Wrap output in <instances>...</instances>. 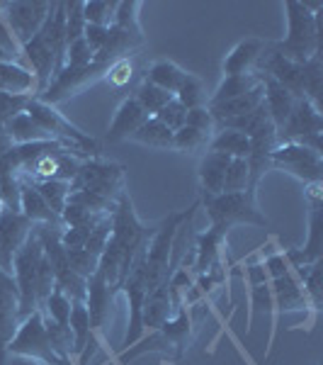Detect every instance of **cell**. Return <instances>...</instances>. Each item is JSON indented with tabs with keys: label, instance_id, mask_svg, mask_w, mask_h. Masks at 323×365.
<instances>
[{
	"label": "cell",
	"instance_id": "cell-60",
	"mask_svg": "<svg viewBox=\"0 0 323 365\" xmlns=\"http://www.w3.org/2000/svg\"><path fill=\"white\" fill-rule=\"evenodd\" d=\"M0 215H3V202H0Z\"/></svg>",
	"mask_w": 323,
	"mask_h": 365
},
{
	"label": "cell",
	"instance_id": "cell-43",
	"mask_svg": "<svg viewBox=\"0 0 323 365\" xmlns=\"http://www.w3.org/2000/svg\"><path fill=\"white\" fill-rule=\"evenodd\" d=\"M115 13H117V3H110V0H90V3H83L85 25L112 27Z\"/></svg>",
	"mask_w": 323,
	"mask_h": 365
},
{
	"label": "cell",
	"instance_id": "cell-45",
	"mask_svg": "<svg viewBox=\"0 0 323 365\" xmlns=\"http://www.w3.org/2000/svg\"><path fill=\"white\" fill-rule=\"evenodd\" d=\"M137 76H139V61L132 54V56H125V58H120V61H115L112 66H110L107 76H105V81L112 83L115 88H127L129 83H134Z\"/></svg>",
	"mask_w": 323,
	"mask_h": 365
},
{
	"label": "cell",
	"instance_id": "cell-40",
	"mask_svg": "<svg viewBox=\"0 0 323 365\" xmlns=\"http://www.w3.org/2000/svg\"><path fill=\"white\" fill-rule=\"evenodd\" d=\"M209 139V134L197 132V129L185 125L173 134V149L180 151V154H199V151H207Z\"/></svg>",
	"mask_w": 323,
	"mask_h": 365
},
{
	"label": "cell",
	"instance_id": "cell-55",
	"mask_svg": "<svg viewBox=\"0 0 323 365\" xmlns=\"http://www.w3.org/2000/svg\"><path fill=\"white\" fill-rule=\"evenodd\" d=\"M185 125L197 129V132H204L209 134V137H214L216 132V122L214 117L207 108H195V110H187V117H185Z\"/></svg>",
	"mask_w": 323,
	"mask_h": 365
},
{
	"label": "cell",
	"instance_id": "cell-56",
	"mask_svg": "<svg viewBox=\"0 0 323 365\" xmlns=\"http://www.w3.org/2000/svg\"><path fill=\"white\" fill-rule=\"evenodd\" d=\"M107 34H110V27H95V25H85L83 37H85V42L90 44V49L97 54V51L105 46V42H107Z\"/></svg>",
	"mask_w": 323,
	"mask_h": 365
},
{
	"label": "cell",
	"instance_id": "cell-8",
	"mask_svg": "<svg viewBox=\"0 0 323 365\" xmlns=\"http://www.w3.org/2000/svg\"><path fill=\"white\" fill-rule=\"evenodd\" d=\"M44 258L42 241L32 232V237L25 241L20 251L13 258V278L17 282V292H20V317L25 319L32 312H37V273L39 263Z\"/></svg>",
	"mask_w": 323,
	"mask_h": 365
},
{
	"label": "cell",
	"instance_id": "cell-14",
	"mask_svg": "<svg viewBox=\"0 0 323 365\" xmlns=\"http://www.w3.org/2000/svg\"><path fill=\"white\" fill-rule=\"evenodd\" d=\"M245 275H248V285H250V312H248V327H245V331H250V327H253L255 317L258 314H268L270 317V324H272V331H270V346L265 351V356L270 353L275 344V331H277V312H275V297H272V287H270V278H268V270L263 266V261H253L248 263V268H245Z\"/></svg>",
	"mask_w": 323,
	"mask_h": 365
},
{
	"label": "cell",
	"instance_id": "cell-38",
	"mask_svg": "<svg viewBox=\"0 0 323 365\" xmlns=\"http://www.w3.org/2000/svg\"><path fill=\"white\" fill-rule=\"evenodd\" d=\"M132 96L137 98V103L146 110V115H149V117L158 115V110L166 108L170 100L175 98V96H170V93L161 91V88H156L154 83H149V81H144V78L139 81V86H134Z\"/></svg>",
	"mask_w": 323,
	"mask_h": 365
},
{
	"label": "cell",
	"instance_id": "cell-41",
	"mask_svg": "<svg viewBox=\"0 0 323 365\" xmlns=\"http://www.w3.org/2000/svg\"><path fill=\"white\" fill-rule=\"evenodd\" d=\"M70 304H73V299H70L58 285H54L51 295L46 297V302H44L42 314L46 317V319L61 324V327H68V319H70Z\"/></svg>",
	"mask_w": 323,
	"mask_h": 365
},
{
	"label": "cell",
	"instance_id": "cell-6",
	"mask_svg": "<svg viewBox=\"0 0 323 365\" xmlns=\"http://www.w3.org/2000/svg\"><path fill=\"white\" fill-rule=\"evenodd\" d=\"M27 115L37 122L39 127L49 134L51 141L61 144L63 149H68L70 154H75L78 158H95L97 156V141L92 137H88L85 132H80L75 125L63 117L54 105L44 103L39 98H32L27 105Z\"/></svg>",
	"mask_w": 323,
	"mask_h": 365
},
{
	"label": "cell",
	"instance_id": "cell-26",
	"mask_svg": "<svg viewBox=\"0 0 323 365\" xmlns=\"http://www.w3.org/2000/svg\"><path fill=\"white\" fill-rule=\"evenodd\" d=\"M224 241H226V232L216 227H209L204 234L197 237V246H195V275L209 273V268L214 266L216 261L221 258V249H224Z\"/></svg>",
	"mask_w": 323,
	"mask_h": 365
},
{
	"label": "cell",
	"instance_id": "cell-17",
	"mask_svg": "<svg viewBox=\"0 0 323 365\" xmlns=\"http://www.w3.org/2000/svg\"><path fill=\"white\" fill-rule=\"evenodd\" d=\"M270 287H272V297H275V312L277 314H287V312H302L309 309V299L302 290V282L297 278V270H287L285 275H277V278L270 280Z\"/></svg>",
	"mask_w": 323,
	"mask_h": 365
},
{
	"label": "cell",
	"instance_id": "cell-30",
	"mask_svg": "<svg viewBox=\"0 0 323 365\" xmlns=\"http://www.w3.org/2000/svg\"><path fill=\"white\" fill-rule=\"evenodd\" d=\"M263 83L260 73H243V76H224L221 78L219 88L209 96V103L207 105H214V103H224V100H231V98H238L243 93H250L255 91L258 86Z\"/></svg>",
	"mask_w": 323,
	"mask_h": 365
},
{
	"label": "cell",
	"instance_id": "cell-46",
	"mask_svg": "<svg viewBox=\"0 0 323 365\" xmlns=\"http://www.w3.org/2000/svg\"><path fill=\"white\" fill-rule=\"evenodd\" d=\"M250 187V170L245 158H231L224 178V192H240Z\"/></svg>",
	"mask_w": 323,
	"mask_h": 365
},
{
	"label": "cell",
	"instance_id": "cell-21",
	"mask_svg": "<svg viewBox=\"0 0 323 365\" xmlns=\"http://www.w3.org/2000/svg\"><path fill=\"white\" fill-rule=\"evenodd\" d=\"M173 314H175V304H173V295H170V285L163 282V285H158L144 299V307H141V327H144V334L154 331L161 324H166Z\"/></svg>",
	"mask_w": 323,
	"mask_h": 365
},
{
	"label": "cell",
	"instance_id": "cell-2",
	"mask_svg": "<svg viewBox=\"0 0 323 365\" xmlns=\"http://www.w3.org/2000/svg\"><path fill=\"white\" fill-rule=\"evenodd\" d=\"M63 51H66V3H51V13L42 29L22 46V54L37 78V98L63 68Z\"/></svg>",
	"mask_w": 323,
	"mask_h": 365
},
{
	"label": "cell",
	"instance_id": "cell-59",
	"mask_svg": "<svg viewBox=\"0 0 323 365\" xmlns=\"http://www.w3.org/2000/svg\"><path fill=\"white\" fill-rule=\"evenodd\" d=\"M63 365H75V363H73V361H68V363H63Z\"/></svg>",
	"mask_w": 323,
	"mask_h": 365
},
{
	"label": "cell",
	"instance_id": "cell-33",
	"mask_svg": "<svg viewBox=\"0 0 323 365\" xmlns=\"http://www.w3.org/2000/svg\"><path fill=\"white\" fill-rule=\"evenodd\" d=\"M129 141H137L141 146H149V149H173V132L158 122L156 117H149V120L141 125L137 132L129 137Z\"/></svg>",
	"mask_w": 323,
	"mask_h": 365
},
{
	"label": "cell",
	"instance_id": "cell-48",
	"mask_svg": "<svg viewBox=\"0 0 323 365\" xmlns=\"http://www.w3.org/2000/svg\"><path fill=\"white\" fill-rule=\"evenodd\" d=\"M61 225L63 227H95L102 217H107V215H92L90 210H85V207H80V205H75V202H66V207L61 210Z\"/></svg>",
	"mask_w": 323,
	"mask_h": 365
},
{
	"label": "cell",
	"instance_id": "cell-15",
	"mask_svg": "<svg viewBox=\"0 0 323 365\" xmlns=\"http://www.w3.org/2000/svg\"><path fill=\"white\" fill-rule=\"evenodd\" d=\"M34 225L22 212L3 210L0 215V268L13 273L15 253L25 246V241L32 237Z\"/></svg>",
	"mask_w": 323,
	"mask_h": 365
},
{
	"label": "cell",
	"instance_id": "cell-10",
	"mask_svg": "<svg viewBox=\"0 0 323 365\" xmlns=\"http://www.w3.org/2000/svg\"><path fill=\"white\" fill-rule=\"evenodd\" d=\"M5 353L37 358V361H44L46 365H63L56 358V353L51 351L49 336H46V327H44V314L39 309L22 319L15 336L5 346Z\"/></svg>",
	"mask_w": 323,
	"mask_h": 365
},
{
	"label": "cell",
	"instance_id": "cell-1",
	"mask_svg": "<svg viewBox=\"0 0 323 365\" xmlns=\"http://www.w3.org/2000/svg\"><path fill=\"white\" fill-rule=\"evenodd\" d=\"M151 229L139 220L134 202L125 190L117 200V207L112 212V234L107 239L102 256H100L97 273L107 280V285L120 295L125 278L129 273V266L134 261V253L141 246V241L146 239Z\"/></svg>",
	"mask_w": 323,
	"mask_h": 365
},
{
	"label": "cell",
	"instance_id": "cell-49",
	"mask_svg": "<svg viewBox=\"0 0 323 365\" xmlns=\"http://www.w3.org/2000/svg\"><path fill=\"white\" fill-rule=\"evenodd\" d=\"M66 258L70 263V268L80 275L83 280H88L90 275L97 273V266H100V256L90 253L88 249H68L66 251Z\"/></svg>",
	"mask_w": 323,
	"mask_h": 365
},
{
	"label": "cell",
	"instance_id": "cell-32",
	"mask_svg": "<svg viewBox=\"0 0 323 365\" xmlns=\"http://www.w3.org/2000/svg\"><path fill=\"white\" fill-rule=\"evenodd\" d=\"M321 91H323V61L321 54H316L309 61L302 63V98L309 100L311 105H316L323 113Z\"/></svg>",
	"mask_w": 323,
	"mask_h": 365
},
{
	"label": "cell",
	"instance_id": "cell-52",
	"mask_svg": "<svg viewBox=\"0 0 323 365\" xmlns=\"http://www.w3.org/2000/svg\"><path fill=\"white\" fill-rule=\"evenodd\" d=\"M110 234H112V215L102 217V220H100L97 225L92 227L90 237H88V244L83 246V249H88L90 253H95V256H102L105 246H107Z\"/></svg>",
	"mask_w": 323,
	"mask_h": 365
},
{
	"label": "cell",
	"instance_id": "cell-57",
	"mask_svg": "<svg viewBox=\"0 0 323 365\" xmlns=\"http://www.w3.org/2000/svg\"><path fill=\"white\" fill-rule=\"evenodd\" d=\"M0 365H46V363L29 356H17V353H3L0 356Z\"/></svg>",
	"mask_w": 323,
	"mask_h": 365
},
{
	"label": "cell",
	"instance_id": "cell-5",
	"mask_svg": "<svg viewBox=\"0 0 323 365\" xmlns=\"http://www.w3.org/2000/svg\"><path fill=\"white\" fill-rule=\"evenodd\" d=\"M199 207H204L209 217V227H216L228 234V229L250 225V227H268V217L258 207V192L253 187L240 192H219L207 195L202 192Z\"/></svg>",
	"mask_w": 323,
	"mask_h": 365
},
{
	"label": "cell",
	"instance_id": "cell-24",
	"mask_svg": "<svg viewBox=\"0 0 323 365\" xmlns=\"http://www.w3.org/2000/svg\"><path fill=\"white\" fill-rule=\"evenodd\" d=\"M260 78H263V91H265V108H268V113H270V120H272V125L275 129H280L285 127V122L290 120V115H292V110H295V103H297V98L292 96L290 91H287L285 86H280L277 81H272V78H268V76H263L260 73Z\"/></svg>",
	"mask_w": 323,
	"mask_h": 365
},
{
	"label": "cell",
	"instance_id": "cell-51",
	"mask_svg": "<svg viewBox=\"0 0 323 365\" xmlns=\"http://www.w3.org/2000/svg\"><path fill=\"white\" fill-rule=\"evenodd\" d=\"M34 96H10V93H0V129L8 125L13 117L20 113H27V105Z\"/></svg>",
	"mask_w": 323,
	"mask_h": 365
},
{
	"label": "cell",
	"instance_id": "cell-31",
	"mask_svg": "<svg viewBox=\"0 0 323 365\" xmlns=\"http://www.w3.org/2000/svg\"><path fill=\"white\" fill-rule=\"evenodd\" d=\"M3 132L8 134V139L13 141V146L15 144H37V141H51L49 134H46L44 129L39 127L27 113H20L17 117H13V120L3 127Z\"/></svg>",
	"mask_w": 323,
	"mask_h": 365
},
{
	"label": "cell",
	"instance_id": "cell-12",
	"mask_svg": "<svg viewBox=\"0 0 323 365\" xmlns=\"http://www.w3.org/2000/svg\"><path fill=\"white\" fill-rule=\"evenodd\" d=\"M107 71H110L107 63L97 61V58L90 63V66H83V68H66L63 66L54 76V81L49 83V88L39 96V100H44V103H49L56 108V105L63 103L66 98L78 96V93H83L85 88H90L92 83H97V81H105Z\"/></svg>",
	"mask_w": 323,
	"mask_h": 365
},
{
	"label": "cell",
	"instance_id": "cell-19",
	"mask_svg": "<svg viewBox=\"0 0 323 365\" xmlns=\"http://www.w3.org/2000/svg\"><path fill=\"white\" fill-rule=\"evenodd\" d=\"M146 120H149V115H146V110L137 103V98L134 96L125 98L120 108H117L115 120L110 122V127H107V141L110 144L129 141V137H132Z\"/></svg>",
	"mask_w": 323,
	"mask_h": 365
},
{
	"label": "cell",
	"instance_id": "cell-36",
	"mask_svg": "<svg viewBox=\"0 0 323 365\" xmlns=\"http://www.w3.org/2000/svg\"><path fill=\"white\" fill-rule=\"evenodd\" d=\"M297 270V278L302 282V290L307 295L311 309L321 312L323 304V290H321V261L311 263V266H299Z\"/></svg>",
	"mask_w": 323,
	"mask_h": 365
},
{
	"label": "cell",
	"instance_id": "cell-18",
	"mask_svg": "<svg viewBox=\"0 0 323 365\" xmlns=\"http://www.w3.org/2000/svg\"><path fill=\"white\" fill-rule=\"evenodd\" d=\"M277 129L275 127H268L265 132L255 134L253 139H250V154H248V170H250V187L258 190V182H260L263 175L268 173L270 168H272V151L277 149Z\"/></svg>",
	"mask_w": 323,
	"mask_h": 365
},
{
	"label": "cell",
	"instance_id": "cell-34",
	"mask_svg": "<svg viewBox=\"0 0 323 365\" xmlns=\"http://www.w3.org/2000/svg\"><path fill=\"white\" fill-rule=\"evenodd\" d=\"M70 336H73V351L75 358L85 351V346L92 341V327H90V314H88L85 302H73L70 304V319H68Z\"/></svg>",
	"mask_w": 323,
	"mask_h": 365
},
{
	"label": "cell",
	"instance_id": "cell-4",
	"mask_svg": "<svg viewBox=\"0 0 323 365\" xmlns=\"http://www.w3.org/2000/svg\"><path fill=\"white\" fill-rule=\"evenodd\" d=\"M192 334H195V327H192L190 309H187V304H185V307H180L166 324H161L154 331H146L132 349H127L122 353L120 361L129 363V361H134V358L144 356V353H158V356L168 358V361H180V358L185 356L187 346H190Z\"/></svg>",
	"mask_w": 323,
	"mask_h": 365
},
{
	"label": "cell",
	"instance_id": "cell-20",
	"mask_svg": "<svg viewBox=\"0 0 323 365\" xmlns=\"http://www.w3.org/2000/svg\"><path fill=\"white\" fill-rule=\"evenodd\" d=\"M265 49H268V42H265V39H258V37L243 39V42H238V44L233 46V49L226 54L224 63H221V71H224V76L253 73L258 58H260V54H263Z\"/></svg>",
	"mask_w": 323,
	"mask_h": 365
},
{
	"label": "cell",
	"instance_id": "cell-44",
	"mask_svg": "<svg viewBox=\"0 0 323 365\" xmlns=\"http://www.w3.org/2000/svg\"><path fill=\"white\" fill-rule=\"evenodd\" d=\"M139 10H141V3H137V0H122V3H117L115 27L137 34V37H144V29H141V22H139Z\"/></svg>",
	"mask_w": 323,
	"mask_h": 365
},
{
	"label": "cell",
	"instance_id": "cell-23",
	"mask_svg": "<svg viewBox=\"0 0 323 365\" xmlns=\"http://www.w3.org/2000/svg\"><path fill=\"white\" fill-rule=\"evenodd\" d=\"M20 212L32 222L34 227L46 225V227H63L61 217L46 205V200L39 195V190L34 187V182L22 180L20 187Z\"/></svg>",
	"mask_w": 323,
	"mask_h": 365
},
{
	"label": "cell",
	"instance_id": "cell-29",
	"mask_svg": "<svg viewBox=\"0 0 323 365\" xmlns=\"http://www.w3.org/2000/svg\"><path fill=\"white\" fill-rule=\"evenodd\" d=\"M207 151H219V154H226L231 158H248L250 154V139L245 134L236 132V129H216L214 137L209 139Z\"/></svg>",
	"mask_w": 323,
	"mask_h": 365
},
{
	"label": "cell",
	"instance_id": "cell-37",
	"mask_svg": "<svg viewBox=\"0 0 323 365\" xmlns=\"http://www.w3.org/2000/svg\"><path fill=\"white\" fill-rule=\"evenodd\" d=\"M175 100H178L185 110L207 108L209 96H207V88H204L202 78H197L195 73H185L183 83H180L178 93H175Z\"/></svg>",
	"mask_w": 323,
	"mask_h": 365
},
{
	"label": "cell",
	"instance_id": "cell-22",
	"mask_svg": "<svg viewBox=\"0 0 323 365\" xmlns=\"http://www.w3.org/2000/svg\"><path fill=\"white\" fill-rule=\"evenodd\" d=\"M228 163H231V156L219 154V151H204L197 166L199 192H207V195L224 192V178H226Z\"/></svg>",
	"mask_w": 323,
	"mask_h": 365
},
{
	"label": "cell",
	"instance_id": "cell-42",
	"mask_svg": "<svg viewBox=\"0 0 323 365\" xmlns=\"http://www.w3.org/2000/svg\"><path fill=\"white\" fill-rule=\"evenodd\" d=\"M34 187H37L39 195L46 200V205H49L56 215H61V210L66 207L68 195H70V182H66V180H42V182H34Z\"/></svg>",
	"mask_w": 323,
	"mask_h": 365
},
{
	"label": "cell",
	"instance_id": "cell-25",
	"mask_svg": "<svg viewBox=\"0 0 323 365\" xmlns=\"http://www.w3.org/2000/svg\"><path fill=\"white\" fill-rule=\"evenodd\" d=\"M265 100V91H263V83L250 93H243L238 98H231V100H224V103H214V105H207V110L214 117L216 127H221L224 122L228 120H236V117H243L248 113H253L258 105H263Z\"/></svg>",
	"mask_w": 323,
	"mask_h": 365
},
{
	"label": "cell",
	"instance_id": "cell-58",
	"mask_svg": "<svg viewBox=\"0 0 323 365\" xmlns=\"http://www.w3.org/2000/svg\"><path fill=\"white\" fill-rule=\"evenodd\" d=\"M10 146H13V141H10L8 134H5L3 129H0V161H3V156L10 151Z\"/></svg>",
	"mask_w": 323,
	"mask_h": 365
},
{
	"label": "cell",
	"instance_id": "cell-54",
	"mask_svg": "<svg viewBox=\"0 0 323 365\" xmlns=\"http://www.w3.org/2000/svg\"><path fill=\"white\" fill-rule=\"evenodd\" d=\"M158 122H163L170 132H178L180 127H185V117H187V110L183 108V105L178 103V100H170V103L166 105V108L158 110V115H154Z\"/></svg>",
	"mask_w": 323,
	"mask_h": 365
},
{
	"label": "cell",
	"instance_id": "cell-7",
	"mask_svg": "<svg viewBox=\"0 0 323 365\" xmlns=\"http://www.w3.org/2000/svg\"><path fill=\"white\" fill-rule=\"evenodd\" d=\"M75 190H88L95 192V195L110 200V202H117L125 187V166L115 161H105V158H85L80 163L78 173L70 180V192Z\"/></svg>",
	"mask_w": 323,
	"mask_h": 365
},
{
	"label": "cell",
	"instance_id": "cell-50",
	"mask_svg": "<svg viewBox=\"0 0 323 365\" xmlns=\"http://www.w3.org/2000/svg\"><path fill=\"white\" fill-rule=\"evenodd\" d=\"M85 32V17H83V3L73 0L66 3V46L75 39H80Z\"/></svg>",
	"mask_w": 323,
	"mask_h": 365
},
{
	"label": "cell",
	"instance_id": "cell-11",
	"mask_svg": "<svg viewBox=\"0 0 323 365\" xmlns=\"http://www.w3.org/2000/svg\"><path fill=\"white\" fill-rule=\"evenodd\" d=\"M51 13V3L46 0H15V3H0V15L10 27L17 44L25 46L34 34L42 29L46 17Z\"/></svg>",
	"mask_w": 323,
	"mask_h": 365
},
{
	"label": "cell",
	"instance_id": "cell-39",
	"mask_svg": "<svg viewBox=\"0 0 323 365\" xmlns=\"http://www.w3.org/2000/svg\"><path fill=\"white\" fill-rule=\"evenodd\" d=\"M44 327H46V336H49V344H51V351L56 353V358L61 363H68L75 358V351H73V336H70V329L68 327H61V324L51 322L44 317Z\"/></svg>",
	"mask_w": 323,
	"mask_h": 365
},
{
	"label": "cell",
	"instance_id": "cell-35",
	"mask_svg": "<svg viewBox=\"0 0 323 365\" xmlns=\"http://www.w3.org/2000/svg\"><path fill=\"white\" fill-rule=\"evenodd\" d=\"M221 127L236 129V132L245 134L248 139H253L255 134L265 132L268 127H275V125H272V120H270V113H268L265 103H263V105H258L253 113H248V115H243V117H236V120H228ZM221 127H216V129H221Z\"/></svg>",
	"mask_w": 323,
	"mask_h": 365
},
{
	"label": "cell",
	"instance_id": "cell-9",
	"mask_svg": "<svg viewBox=\"0 0 323 365\" xmlns=\"http://www.w3.org/2000/svg\"><path fill=\"white\" fill-rule=\"evenodd\" d=\"M323 137V115L316 105H311L309 100L299 98L295 103L290 120L285 122V127L277 132L280 144H302L311 151H323L321 144Z\"/></svg>",
	"mask_w": 323,
	"mask_h": 365
},
{
	"label": "cell",
	"instance_id": "cell-47",
	"mask_svg": "<svg viewBox=\"0 0 323 365\" xmlns=\"http://www.w3.org/2000/svg\"><path fill=\"white\" fill-rule=\"evenodd\" d=\"M92 61H95V51L85 42V37L70 42L66 46V51H63V66L66 68H83V66H90Z\"/></svg>",
	"mask_w": 323,
	"mask_h": 365
},
{
	"label": "cell",
	"instance_id": "cell-27",
	"mask_svg": "<svg viewBox=\"0 0 323 365\" xmlns=\"http://www.w3.org/2000/svg\"><path fill=\"white\" fill-rule=\"evenodd\" d=\"M0 93L37 98V78L22 63H0Z\"/></svg>",
	"mask_w": 323,
	"mask_h": 365
},
{
	"label": "cell",
	"instance_id": "cell-13",
	"mask_svg": "<svg viewBox=\"0 0 323 365\" xmlns=\"http://www.w3.org/2000/svg\"><path fill=\"white\" fill-rule=\"evenodd\" d=\"M272 168H280L285 173L295 175L307 182H323V158L319 151H311L302 144H277L272 151Z\"/></svg>",
	"mask_w": 323,
	"mask_h": 365
},
{
	"label": "cell",
	"instance_id": "cell-16",
	"mask_svg": "<svg viewBox=\"0 0 323 365\" xmlns=\"http://www.w3.org/2000/svg\"><path fill=\"white\" fill-rule=\"evenodd\" d=\"M323 256V210L321 202L311 205L309 210V239L302 249H290L285 251V258L292 268L299 266H311V263L321 261Z\"/></svg>",
	"mask_w": 323,
	"mask_h": 365
},
{
	"label": "cell",
	"instance_id": "cell-53",
	"mask_svg": "<svg viewBox=\"0 0 323 365\" xmlns=\"http://www.w3.org/2000/svg\"><path fill=\"white\" fill-rule=\"evenodd\" d=\"M22 54V46L17 44L10 27L5 25L3 15H0V63H17V58Z\"/></svg>",
	"mask_w": 323,
	"mask_h": 365
},
{
	"label": "cell",
	"instance_id": "cell-28",
	"mask_svg": "<svg viewBox=\"0 0 323 365\" xmlns=\"http://www.w3.org/2000/svg\"><path fill=\"white\" fill-rule=\"evenodd\" d=\"M185 73H187V71L180 68L178 63L168 61V58H158V61H154L149 68H146L144 81H149V83H154L156 88H161V91L175 96L180 83H183Z\"/></svg>",
	"mask_w": 323,
	"mask_h": 365
},
{
	"label": "cell",
	"instance_id": "cell-3",
	"mask_svg": "<svg viewBox=\"0 0 323 365\" xmlns=\"http://www.w3.org/2000/svg\"><path fill=\"white\" fill-rule=\"evenodd\" d=\"M282 10L287 15V37L270 46L295 63H304L321 54V13H311L307 3L299 0L282 3Z\"/></svg>",
	"mask_w": 323,
	"mask_h": 365
}]
</instances>
